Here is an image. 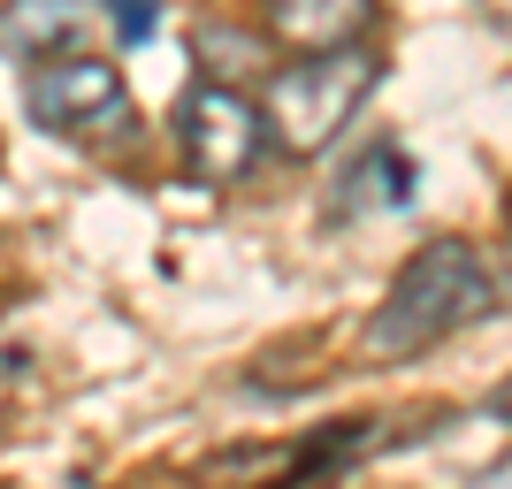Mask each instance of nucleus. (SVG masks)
Here are the masks:
<instances>
[{"label": "nucleus", "mask_w": 512, "mask_h": 489, "mask_svg": "<svg viewBox=\"0 0 512 489\" xmlns=\"http://www.w3.org/2000/svg\"><path fill=\"white\" fill-rule=\"evenodd\" d=\"M497 298H505V276H497V260L474 245V237H428L421 253L390 276L383 306L367 314L360 329V352L367 360H421L428 344L459 337V329H474V321L497 314Z\"/></svg>", "instance_id": "obj_1"}, {"label": "nucleus", "mask_w": 512, "mask_h": 489, "mask_svg": "<svg viewBox=\"0 0 512 489\" xmlns=\"http://www.w3.org/2000/svg\"><path fill=\"white\" fill-rule=\"evenodd\" d=\"M383 85V54H367L360 39L344 46H306L291 69L268 77V100H260V130L276 138L283 153H321L337 146L352 115L367 107V92Z\"/></svg>", "instance_id": "obj_2"}, {"label": "nucleus", "mask_w": 512, "mask_h": 489, "mask_svg": "<svg viewBox=\"0 0 512 489\" xmlns=\"http://www.w3.org/2000/svg\"><path fill=\"white\" fill-rule=\"evenodd\" d=\"M23 107L31 123L54 130V138H130V85L123 69L77 46V54H46V62H23Z\"/></svg>", "instance_id": "obj_3"}, {"label": "nucleus", "mask_w": 512, "mask_h": 489, "mask_svg": "<svg viewBox=\"0 0 512 489\" xmlns=\"http://www.w3.org/2000/svg\"><path fill=\"white\" fill-rule=\"evenodd\" d=\"M268 130H260V107L245 100V85L230 77H199L184 100H176V153L199 184H237V176L260 161Z\"/></svg>", "instance_id": "obj_4"}, {"label": "nucleus", "mask_w": 512, "mask_h": 489, "mask_svg": "<svg viewBox=\"0 0 512 489\" xmlns=\"http://www.w3.org/2000/svg\"><path fill=\"white\" fill-rule=\"evenodd\" d=\"M92 46V8L85 0H8L0 8V54L8 62H46Z\"/></svg>", "instance_id": "obj_5"}, {"label": "nucleus", "mask_w": 512, "mask_h": 489, "mask_svg": "<svg viewBox=\"0 0 512 489\" xmlns=\"http://www.w3.org/2000/svg\"><path fill=\"white\" fill-rule=\"evenodd\" d=\"M260 16H268V31H276L291 54H306V46L360 39L367 23H375V0H260Z\"/></svg>", "instance_id": "obj_6"}, {"label": "nucleus", "mask_w": 512, "mask_h": 489, "mask_svg": "<svg viewBox=\"0 0 512 489\" xmlns=\"http://www.w3.org/2000/svg\"><path fill=\"white\" fill-rule=\"evenodd\" d=\"M421 192V169L406 161V146H367L337 184V214H390Z\"/></svg>", "instance_id": "obj_7"}, {"label": "nucleus", "mask_w": 512, "mask_h": 489, "mask_svg": "<svg viewBox=\"0 0 512 489\" xmlns=\"http://www.w3.org/2000/svg\"><path fill=\"white\" fill-rule=\"evenodd\" d=\"M367 451H375V428H321V436L299 451V459H291V467H299L306 482H314V474L344 467V459H367Z\"/></svg>", "instance_id": "obj_8"}, {"label": "nucleus", "mask_w": 512, "mask_h": 489, "mask_svg": "<svg viewBox=\"0 0 512 489\" xmlns=\"http://www.w3.org/2000/svg\"><path fill=\"white\" fill-rule=\"evenodd\" d=\"M100 8H107V23H115V39H123V46H146L153 23H161L153 0H100Z\"/></svg>", "instance_id": "obj_9"}]
</instances>
